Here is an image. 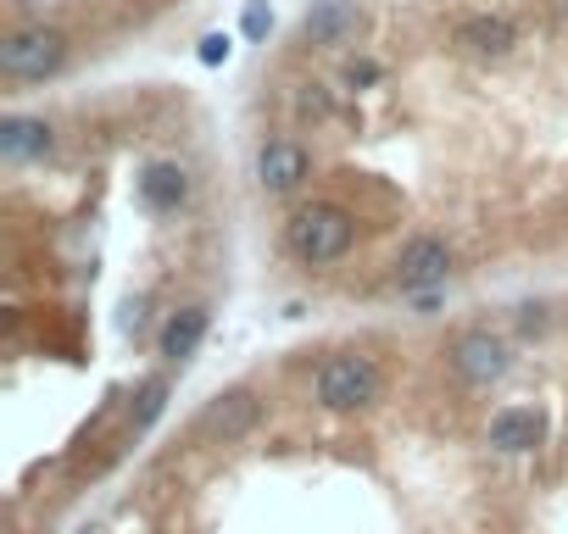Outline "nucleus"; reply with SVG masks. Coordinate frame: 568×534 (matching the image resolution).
<instances>
[{
	"label": "nucleus",
	"mask_w": 568,
	"mask_h": 534,
	"mask_svg": "<svg viewBox=\"0 0 568 534\" xmlns=\"http://www.w3.org/2000/svg\"><path fill=\"white\" fill-rule=\"evenodd\" d=\"M240 34H245V40H267V34H273V7H267V0H245Z\"/></svg>",
	"instance_id": "15"
},
{
	"label": "nucleus",
	"mask_w": 568,
	"mask_h": 534,
	"mask_svg": "<svg viewBox=\"0 0 568 534\" xmlns=\"http://www.w3.org/2000/svg\"><path fill=\"white\" fill-rule=\"evenodd\" d=\"M307 173H313V156H307V145L302 140H267L262 151H256V184L267 189V195H296L302 184H307Z\"/></svg>",
	"instance_id": "8"
},
{
	"label": "nucleus",
	"mask_w": 568,
	"mask_h": 534,
	"mask_svg": "<svg viewBox=\"0 0 568 534\" xmlns=\"http://www.w3.org/2000/svg\"><path fill=\"white\" fill-rule=\"evenodd\" d=\"M341 79H346V90H368V84H379V79H385V68L363 57V62H346V73H341Z\"/></svg>",
	"instance_id": "17"
},
{
	"label": "nucleus",
	"mask_w": 568,
	"mask_h": 534,
	"mask_svg": "<svg viewBox=\"0 0 568 534\" xmlns=\"http://www.w3.org/2000/svg\"><path fill=\"white\" fill-rule=\"evenodd\" d=\"M452 45H457V51H468V57L496 62V57H507V51L518 45V23H513L507 12H474V18H463V23H457Z\"/></svg>",
	"instance_id": "10"
},
{
	"label": "nucleus",
	"mask_w": 568,
	"mask_h": 534,
	"mask_svg": "<svg viewBox=\"0 0 568 534\" xmlns=\"http://www.w3.org/2000/svg\"><path fill=\"white\" fill-rule=\"evenodd\" d=\"M363 29H368L363 0H313L302 12V45H313V51H346V45H357Z\"/></svg>",
	"instance_id": "6"
},
{
	"label": "nucleus",
	"mask_w": 568,
	"mask_h": 534,
	"mask_svg": "<svg viewBox=\"0 0 568 534\" xmlns=\"http://www.w3.org/2000/svg\"><path fill=\"white\" fill-rule=\"evenodd\" d=\"M195 57H201V68H223V62L234 57V40H229V34H201Z\"/></svg>",
	"instance_id": "16"
},
{
	"label": "nucleus",
	"mask_w": 568,
	"mask_h": 534,
	"mask_svg": "<svg viewBox=\"0 0 568 534\" xmlns=\"http://www.w3.org/2000/svg\"><path fill=\"white\" fill-rule=\"evenodd\" d=\"M190 189H195V184H190V167H184V162H145L140 178H134L140 206L156 212V217L184 212V206H190Z\"/></svg>",
	"instance_id": "9"
},
{
	"label": "nucleus",
	"mask_w": 568,
	"mask_h": 534,
	"mask_svg": "<svg viewBox=\"0 0 568 534\" xmlns=\"http://www.w3.org/2000/svg\"><path fill=\"white\" fill-rule=\"evenodd\" d=\"M313 396H318V407H329V412H363V407H374V401L385 396V368H379V357H368V351L324 357V368H318V379H313Z\"/></svg>",
	"instance_id": "2"
},
{
	"label": "nucleus",
	"mask_w": 568,
	"mask_h": 534,
	"mask_svg": "<svg viewBox=\"0 0 568 534\" xmlns=\"http://www.w3.org/2000/svg\"><path fill=\"white\" fill-rule=\"evenodd\" d=\"M546 440V418L535 407H501L490 423H485V445L490 451H507V456H524Z\"/></svg>",
	"instance_id": "11"
},
{
	"label": "nucleus",
	"mask_w": 568,
	"mask_h": 534,
	"mask_svg": "<svg viewBox=\"0 0 568 534\" xmlns=\"http://www.w3.org/2000/svg\"><path fill=\"white\" fill-rule=\"evenodd\" d=\"M396 290L402 296H413V301H435L440 290H446V279H452V245L440 239V234H413L407 245H402V256H396Z\"/></svg>",
	"instance_id": "4"
},
{
	"label": "nucleus",
	"mask_w": 568,
	"mask_h": 534,
	"mask_svg": "<svg viewBox=\"0 0 568 534\" xmlns=\"http://www.w3.org/2000/svg\"><path fill=\"white\" fill-rule=\"evenodd\" d=\"M518 329H524V335H540V329H546V312H540V307H524Z\"/></svg>",
	"instance_id": "19"
},
{
	"label": "nucleus",
	"mask_w": 568,
	"mask_h": 534,
	"mask_svg": "<svg viewBox=\"0 0 568 534\" xmlns=\"http://www.w3.org/2000/svg\"><path fill=\"white\" fill-rule=\"evenodd\" d=\"M140 407L129 412V434H140V429H151L156 418H162V407H168V379H151V384H140V396H134Z\"/></svg>",
	"instance_id": "14"
},
{
	"label": "nucleus",
	"mask_w": 568,
	"mask_h": 534,
	"mask_svg": "<svg viewBox=\"0 0 568 534\" xmlns=\"http://www.w3.org/2000/svg\"><path fill=\"white\" fill-rule=\"evenodd\" d=\"M357 245V217L335 201H313V206H296L291 223H284V250L307 267H329L341 261L346 250Z\"/></svg>",
	"instance_id": "1"
},
{
	"label": "nucleus",
	"mask_w": 568,
	"mask_h": 534,
	"mask_svg": "<svg viewBox=\"0 0 568 534\" xmlns=\"http://www.w3.org/2000/svg\"><path fill=\"white\" fill-rule=\"evenodd\" d=\"M307 117H329V95H324V84H307L302 90V101H296Z\"/></svg>",
	"instance_id": "18"
},
{
	"label": "nucleus",
	"mask_w": 568,
	"mask_h": 534,
	"mask_svg": "<svg viewBox=\"0 0 568 534\" xmlns=\"http://www.w3.org/2000/svg\"><path fill=\"white\" fill-rule=\"evenodd\" d=\"M51 145H57V134H51L45 117H7V123H0V156H7L12 167H23V162H45Z\"/></svg>",
	"instance_id": "13"
},
{
	"label": "nucleus",
	"mask_w": 568,
	"mask_h": 534,
	"mask_svg": "<svg viewBox=\"0 0 568 534\" xmlns=\"http://www.w3.org/2000/svg\"><path fill=\"white\" fill-rule=\"evenodd\" d=\"M206 329H212V312H206V307H179V312H168V324H162V335H156V357H162V362H190V357L201 351Z\"/></svg>",
	"instance_id": "12"
},
{
	"label": "nucleus",
	"mask_w": 568,
	"mask_h": 534,
	"mask_svg": "<svg viewBox=\"0 0 568 534\" xmlns=\"http://www.w3.org/2000/svg\"><path fill=\"white\" fill-rule=\"evenodd\" d=\"M62 62H68V34L62 29H45V23L12 29L7 45H0V73H7L12 84H40Z\"/></svg>",
	"instance_id": "3"
},
{
	"label": "nucleus",
	"mask_w": 568,
	"mask_h": 534,
	"mask_svg": "<svg viewBox=\"0 0 568 534\" xmlns=\"http://www.w3.org/2000/svg\"><path fill=\"white\" fill-rule=\"evenodd\" d=\"M256 423H262V401H256V390L234 384V390H217V396L201 407V418H195V434L234 445V440H245Z\"/></svg>",
	"instance_id": "7"
},
{
	"label": "nucleus",
	"mask_w": 568,
	"mask_h": 534,
	"mask_svg": "<svg viewBox=\"0 0 568 534\" xmlns=\"http://www.w3.org/2000/svg\"><path fill=\"white\" fill-rule=\"evenodd\" d=\"M446 362H452V373H457L468 390H490V384H501V379H507L513 351H507V340H501V335H490V329H468V335H457V340H452Z\"/></svg>",
	"instance_id": "5"
}]
</instances>
